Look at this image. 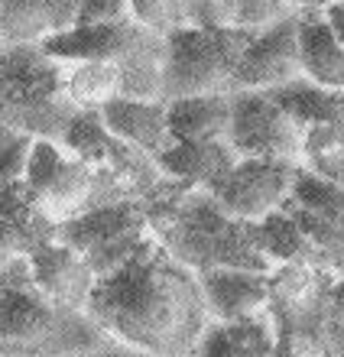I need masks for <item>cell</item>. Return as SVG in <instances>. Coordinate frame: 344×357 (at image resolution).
Instances as JSON below:
<instances>
[{
  "label": "cell",
  "instance_id": "cell-6",
  "mask_svg": "<svg viewBox=\"0 0 344 357\" xmlns=\"http://www.w3.org/2000/svg\"><path fill=\"white\" fill-rule=\"evenodd\" d=\"M149 237L153 234H149L147 211L140 198L84 208L82 215L68 218L56 227V241L82 254L98 280L121 270L130 257H137L149 244Z\"/></svg>",
  "mask_w": 344,
  "mask_h": 357
},
{
  "label": "cell",
  "instance_id": "cell-20",
  "mask_svg": "<svg viewBox=\"0 0 344 357\" xmlns=\"http://www.w3.org/2000/svg\"><path fill=\"white\" fill-rule=\"evenodd\" d=\"M253 244L263 254V260L273 266L279 264H315V266H328L325 257L318 254V247L306 237V231L292 221V218L279 208L273 215H267L263 221L250 225Z\"/></svg>",
  "mask_w": 344,
  "mask_h": 357
},
{
  "label": "cell",
  "instance_id": "cell-18",
  "mask_svg": "<svg viewBox=\"0 0 344 357\" xmlns=\"http://www.w3.org/2000/svg\"><path fill=\"white\" fill-rule=\"evenodd\" d=\"M231 101L234 91L192 94L166 101V123L172 143H198V140H227L231 130Z\"/></svg>",
  "mask_w": 344,
  "mask_h": 357
},
{
  "label": "cell",
  "instance_id": "cell-2",
  "mask_svg": "<svg viewBox=\"0 0 344 357\" xmlns=\"http://www.w3.org/2000/svg\"><path fill=\"white\" fill-rule=\"evenodd\" d=\"M140 202L156 244L195 276L205 270L270 273V264L253 244L250 225L231 218L205 188L163 178Z\"/></svg>",
  "mask_w": 344,
  "mask_h": 357
},
{
  "label": "cell",
  "instance_id": "cell-15",
  "mask_svg": "<svg viewBox=\"0 0 344 357\" xmlns=\"http://www.w3.org/2000/svg\"><path fill=\"white\" fill-rule=\"evenodd\" d=\"M237 153L227 140H198V143H172L156 156V166L166 178H176L188 188H218L224 176L237 166Z\"/></svg>",
  "mask_w": 344,
  "mask_h": 357
},
{
  "label": "cell",
  "instance_id": "cell-4",
  "mask_svg": "<svg viewBox=\"0 0 344 357\" xmlns=\"http://www.w3.org/2000/svg\"><path fill=\"white\" fill-rule=\"evenodd\" d=\"M78 107L66 94V62L46 56L39 43L0 52V127L33 140H62Z\"/></svg>",
  "mask_w": 344,
  "mask_h": 357
},
{
  "label": "cell",
  "instance_id": "cell-26",
  "mask_svg": "<svg viewBox=\"0 0 344 357\" xmlns=\"http://www.w3.org/2000/svg\"><path fill=\"white\" fill-rule=\"evenodd\" d=\"M231 10L234 29H244V33H260V29H270L283 20L296 17L289 0H231Z\"/></svg>",
  "mask_w": 344,
  "mask_h": 357
},
{
  "label": "cell",
  "instance_id": "cell-27",
  "mask_svg": "<svg viewBox=\"0 0 344 357\" xmlns=\"http://www.w3.org/2000/svg\"><path fill=\"white\" fill-rule=\"evenodd\" d=\"M318 348H322V357H344V273L331 282V292H328Z\"/></svg>",
  "mask_w": 344,
  "mask_h": 357
},
{
  "label": "cell",
  "instance_id": "cell-30",
  "mask_svg": "<svg viewBox=\"0 0 344 357\" xmlns=\"http://www.w3.org/2000/svg\"><path fill=\"white\" fill-rule=\"evenodd\" d=\"M273 357H322V354L306 348V344H299L296 338H289L283 331H276V351H273Z\"/></svg>",
  "mask_w": 344,
  "mask_h": 357
},
{
  "label": "cell",
  "instance_id": "cell-1",
  "mask_svg": "<svg viewBox=\"0 0 344 357\" xmlns=\"http://www.w3.org/2000/svg\"><path fill=\"white\" fill-rule=\"evenodd\" d=\"M84 312L117 344L149 357H195L211 325L198 276L172 260L156 237L121 270L94 282Z\"/></svg>",
  "mask_w": 344,
  "mask_h": 357
},
{
  "label": "cell",
  "instance_id": "cell-28",
  "mask_svg": "<svg viewBox=\"0 0 344 357\" xmlns=\"http://www.w3.org/2000/svg\"><path fill=\"white\" fill-rule=\"evenodd\" d=\"M130 17V0H82L75 26H101V23H124Z\"/></svg>",
  "mask_w": 344,
  "mask_h": 357
},
{
  "label": "cell",
  "instance_id": "cell-11",
  "mask_svg": "<svg viewBox=\"0 0 344 357\" xmlns=\"http://www.w3.org/2000/svg\"><path fill=\"white\" fill-rule=\"evenodd\" d=\"M296 78H302V59H299L296 17H289L250 36L234 72V91H273Z\"/></svg>",
  "mask_w": 344,
  "mask_h": 357
},
{
  "label": "cell",
  "instance_id": "cell-10",
  "mask_svg": "<svg viewBox=\"0 0 344 357\" xmlns=\"http://www.w3.org/2000/svg\"><path fill=\"white\" fill-rule=\"evenodd\" d=\"M299 169L302 166L296 162L279 160H237L221 185L211 188V195L231 218L253 225L286 205Z\"/></svg>",
  "mask_w": 344,
  "mask_h": 357
},
{
  "label": "cell",
  "instance_id": "cell-8",
  "mask_svg": "<svg viewBox=\"0 0 344 357\" xmlns=\"http://www.w3.org/2000/svg\"><path fill=\"white\" fill-rule=\"evenodd\" d=\"M306 130L267 91H234L227 143L241 160H279L302 166Z\"/></svg>",
  "mask_w": 344,
  "mask_h": 357
},
{
  "label": "cell",
  "instance_id": "cell-9",
  "mask_svg": "<svg viewBox=\"0 0 344 357\" xmlns=\"http://www.w3.org/2000/svg\"><path fill=\"white\" fill-rule=\"evenodd\" d=\"M283 211L318 247V254L325 257L328 270H335L341 276L344 273V188L335 185V182L318 178L315 172L299 169Z\"/></svg>",
  "mask_w": 344,
  "mask_h": 357
},
{
  "label": "cell",
  "instance_id": "cell-22",
  "mask_svg": "<svg viewBox=\"0 0 344 357\" xmlns=\"http://www.w3.org/2000/svg\"><path fill=\"white\" fill-rule=\"evenodd\" d=\"M66 94L78 111H101L121 98V68L114 62H72L66 66Z\"/></svg>",
  "mask_w": 344,
  "mask_h": 357
},
{
  "label": "cell",
  "instance_id": "cell-14",
  "mask_svg": "<svg viewBox=\"0 0 344 357\" xmlns=\"http://www.w3.org/2000/svg\"><path fill=\"white\" fill-rule=\"evenodd\" d=\"M211 321H241L260 315L270 305L267 273L250 270H205L198 273Z\"/></svg>",
  "mask_w": 344,
  "mask_h": 357
},
{
  "label": "cell",
  "instance_id": "cell-13",
  "mask_svg": "<svg viewBox=\"0 0 344 357\" xmlns=\"http://www.w3.org/2000/svg\"><path fill=\"white\" fill-rule=\"evenodd\" d=\"M27 264L39 292H46L49 299L66 305V309L84 312L98 276L84 264L82 254H75L72 247L52 237L46 244H36L33 250H27Z\"/></svg>",
  "mask_w": 344,
  "mask_h": 357
},
{
  "label": "cell",
  "instance_id": "cell-7",
  "mask_svg": "<svg viewBox=\"0 0 344 357\" xmlns=\"http://www.w3.org/2000/svg\"><path fill=\"white\" fill-rule=\"evenodd\" d=\"M23 178H27L29 192L36 195V202L43 205V211L56 225L82 215L84 208H94L101 198L98 169L72 156L56 140H33Z\"/></svg>",
  "mask_w": 344,
  "mask_h": 357
},
{
  "label": "cell",
  "instance_id": "cell-33",
  "mask_svg": "<svg viewBox=\"0 0 344 357\" xmlns=\"http://www.w3.org/2000/svg\"><path fill=\"white\" fill-rule=\"evenodd\" d=\"M75 357H149V354H140V351H130L124 344H111V348L91 351V354H75Z\"/></svg>",
  "mask_w": 344,
  "mask_h": 357
},
{
  "label": "cell",
  "instance_id": "cell-3",
  "mask_svg": "<svg viewBox=\"0 0 344 357\" xmlns=\"http://www.w3.org/2000/svg\"><path fill=\"white\" fill-rule=\"evenodd\" d=\"M117 341L78 309L36 289L27 254L0 270V357H75Z\"/></svg>",
  "mask_w": 344,
  "mask_h": 357
},
{
  "label": "cell",
  "instance_id": "cell-12",
  "mask_svg": "<svg viewBox=\"0 0 344 357\" xmlns=\"http://www.w3.org/2000/svg\"><path fill=\"white\" fill-rule=\"evenodd\" d=\"M156 33H149L147 26H140L137 20H124V23H101V26H72L62 33L46 36L39 46L43 52L59 62H121L137 49L156 43Z\"/></svg>",
  "mask_w": 344,
  "mask_h": 357
},
{
  "label": "cell",
  "instance_id": "cell-31",
  "mask_svg": "<svg viewBox=\"0 0 344 357\" xmlns=\"http://www.w3.org/2000/svg\"><path fill=\"white\" fill-rule=\"evenodd\" d=\"M325 20H328V26H331V33L338 36V43L344 46V0H338V3H331L325 10Z\"/></svg>",
  "mask_w": 344,
  "mask_h": 357
},
{
  "label": "cell",
  "instance_id": "cell-16",
  "mask_svg": "<svg viewBox=\"0 0 344 357\" xmlns=\"http://www.w3.org/2000/svg\"><path fill=\"white\" fill-rule=\"evenodd\" d=\"M104 127L124 140L133 150L147 153L156 160L163 150L172 146L166 123V101H130V98H114L101 107Z\"/></svg>",
  "mask_w": 344,
  "mask_h": 357
},
{
  "label": "cell",
  "instance_id": "cell-17",
  "mask_svg": "<svg viewBox=\"0 0 344 357\" xmlns=\"http://www.w3.org/2000/svg\"><path fill=\"white\" fill-rule=\"evenodd\" d=\"M302 78L325 91L344 94V46L328 26L325 13H296Z\"/></svg>",
  "mask_w": 344,
  "mask_h": 357
},
{
  "label": "cell",
  "instance_id": "cell-24",
  "mask_svg": "<svg viewBox=\"0 0 344 357\" xmlns=\"http://www.w3.org/2000/svg\"><path fill=\"white\" fill-rule=\"evenodd\" d=\"M49 36V20L43 0H0V39L7 46L43 43Z\"/></svg>",
  "mask_w": 344,
  "mask_h": 357
},
{
  "label": "cell",
  "instance_id": "cell-25",
  "mask_svg": "<svg viewBox=\"0 0 344 357\" xmlns=\"http://www.w3.org/2000/svg\"><path fill=\"white\" fill-rule=\"evenodd\" d=\"M130 17L156 36L188 26V0H130Z\"/></svg>",
  "mask_w": 344,
  "mask_h": 357
},
{
  "label": "cell",
  "instance_id": "cell-32",
  "mask_svg": "<svg viewBox=\"0 0 344 357\" xmlns=\"http://www.w3.org/2000/svg\"><path fill=\"white\" fill-rule=\"evenodd\" d=\"M292 3V10L296 13H325L331 3H338V0H289Z\"/></svg>",
  "mask_w": 344,
  "mask_h": 357
},
{
  "label": "cell",
  "instance_id": "cell-5",
  "mask_svg": "<svg viewBox=\"0 0 344 357\" xmlns=\"http://www.w3.org/2000/svg\"><path fill=\"white\" fill-rule=\"evenodd\" d=\"M253 33L179 26L163 36V101L234 91V72Z\"/></svg>",
  "mask_w": 344,
  "mask_h": 357
},
{
  "label": "cell",
  "instance_id": "cell-19",
  "mask_svg": "<svg viewBox=\"0 0 344 357\" xmlns=\"http://www.w3.org/2000/svg\"><path fill=\"white\" fill-rule=\"evenodd\" d=\"M276 325L270 312L241 321H211L195 348V357H273Z\"/></svg>",
  "mask_w": 344,
  "mask_h": 357
},
{
  "label": "cell",
  "instance_id": "cell-29",
  "mask_svg": "<svg viewBox=\"0 0 344 357\" xmlns=\"http://www.w3.org/2000/svg\"><path fill=\"white\" fill-rule=\"evenodd\" d=\"M27 254V244H23V237L7 225V221H0V270L7 264H13L17 257Z\"/></svg>",
  "mask_w": 344,
  "mask_h": 357
},
{
  "label": "cell",
  "instance_id": "cell-23",
  "mask_svg": "<svg viewBox=\"0 0 344 357\" xmlns=\"http://www.w3.org/2000/svg\"><path fill=\"white\" fill-rule=\"evenodd\" d=\"M302 169L344 188V127L312 123L302 140Z\"/></svg>",
  "mask_w": 344,
  "mask_h": 357
},
{
  "label": "cell",
  "instance_id": "cell-21",
  "mask_svg": "<svg viewBox=\"0 0 344 357\" xmlns=\"http://www.w3.org/2000/svg\"><path fill=\"white\" fill-rule=\"evenodd\" d=\"M0 221H7L20 237L27 250H33L36 244H46L56 237V221L43 211V205L36 202V195L29 192L27 178H3L0 182Z\"/></svg>",
  "mask_w": 344,
  "mask_h": 357
}]
</instances>
